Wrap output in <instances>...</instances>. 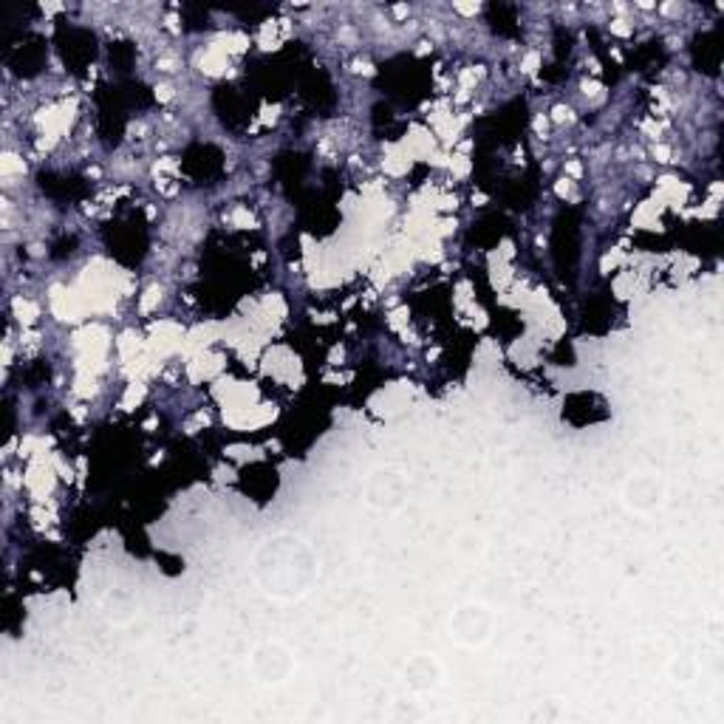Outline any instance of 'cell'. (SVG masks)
<instances>
[{
	"instance_id": "1",
	"label": "cell",
	"mask_w": 724,
	"mask_h": 724,
	"mask_svg": "<svg viewBox=\"0 0 724 724\" xmlns=\"http://www.w3.org/2000/svg\"><path fill=\"white\" fill-rule=\"evenodd\" d=\"M253 578L275 600H297L317 583V554L300 536L281 532L266 538L253 558Z\"/></svg>"
},
{
	"instance_id": "2",
	"label": "cell",
	"mask_w": 724,
	"mask_h": 724,
	"mask_svg": "<svg viewBox=\"0 0 724 724\" xmlns=\"http://www.w3.org/2000/svg\"><path fill=\"white\" fill-rule=\"evenodd\" d=\"M249 671L264 685H284L292 676V671H295V656H292V651L284 643L266 640L249 656Z\"/></svg>"
},
{
	"instance_id": "3",
	"label": "cell",
	"mask_w": 724,
	"mask_h": 724,
	"mask_svg": "<svg viewBox=\"0 0 724 724\" xmlns=\"http://www.w3.org/2000/svg\"><path fill=\"white\" fill-rule=\"evenodd\" d=\"M450 631H453V636L461 645L476 649V645H485L492 636V631H496V614L481 603L461 605L450 618Z\"/></svg>"
},
{
	"instance_id": "4",
	"label": "cell",
	"mask_w": 724,
	"mask_h": 724,
	"mask_svg": "<svg viewBox=\"0 0 724 724\" xmlns=\"http://www.w3.org/2000/svg\"><path fill=\"white\" fill-rule=\"evenodd\" d=\"M620 498L631 512H654L665 501V481L656 479L654 472H640L625 481Z\"/></svg>"
},
{
	"instance_id": "5",
	"label": "cell",
	"mask_w": 724,
	"mask_h": 724,
	"mask_svg": "<svg viewBox=\"0 0 724 724\" xmlns=\"http://www.w3.org/2000/svg\"><path fill=\"white\" fill-rule=\"evenodd\" d=\"M402 676H405V685H408L414 693H428L441 685V665L436 656L416 654L408 660Z\"/></svg>"
}]
</instances>
